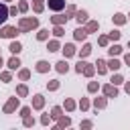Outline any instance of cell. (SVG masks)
I'll return each instance as SVG.
<instances>
[{
	"mask_svg": "<svg viewBox=\"0 0 130 130\" xmlns=\"http://www.w3.org/2000/svg\"><path fill=\"white\" fill-rule=\"evenodd\" d=\"M39 26V18H20L18 20V30L20 32H26V30H32Z\"/></svg>",
	"mask_w": 130,
	"mask_h": 130,
	"instance_id": "obj_1",
	"label": "cell"
},
{
	"mask_svg": "<svg viewBox=\"0 0 130 130\" xmlns=\"http://www.w3.org/2000/svg\"><path fill=\"white\" fill-rule=\"evenodd\" d=\"M18 32H20V30H18L16 26H4V28L0 30V37H6V39H14Z\"/></svg>",
	"mask_w": 130,
	"mask_h": 130,
	"instance_id": "obj_2",
	"label": "cell"
},
{
	"mask_svg": "<svg viewBox=\"0 0 130 130\" xmlns=\"http://www.w3.org/2000/svg\"><path fill=\"white\" fill-rule=\"evenodd\" d=\"M16 108H18V98H10L6 102V106H4V114H12Z\"/></svg>",
	"mask_w": 130,
	"mask_h": 130,
	"instance_id": "obj_3",
	"label": "cell"
},
{
	"mask_svg": "<svg viewBox=\"0 0 130 130\" xmlns=\"http://www.w3.org/2000/svg\"><path fill=\"white\" fill-rule=\"evenodd\" d=\"M104 95H106V98H116V95H118L116 85H114V83H106V85H104Z\"/></svg>",
	"mask_w": 130,
	"mask_h": 130,
	"instance_id": "obj_4",
	"label": "cell"
},
{
	"mask_svg": "<svg viewBox=\"0 0 130 130\" xmlns=\"http://www.w3.org/2000/svg\"><path fill=\"white\" fill-rule=\"evenodd\" d=\"M49 8L55 10V12H59V10L65 8V0H49Z\"/></svg>",
	"mask_w": 130,
	"mask_h": 130,
	"instance_id": "obj_5",
	"label": "cell"
},
{
	"mask_svg": "<svg viewBox=\"0 0 130 130\" xmlns=\"http://www.w3.org/2000/svg\"><path fill=\"white\" fill-rule=\"evenodd\" d=\"M43 106H45V98H43L41 93H37V95L32 98V108H35V110H41Z\"/></svg>",
	"mask_w": 130,
	"mask_h": 130,
	"instance_id": "obj_6",
	"label": "cell"
},
{
	"mask_svg": "<svg viewBox=\"0 0 130 130\" xmlns=\"http://www.w3.org/2000/svg\"><path fill=\"white\" fill-rule=\"evenodd\" d=\"M73 37H75V41H83V39L87 37V30L81 28V26H77V28L73 30Z\"/></svg>",
	"mask_w": 130,
	"mask_h": 130,
	"instance_id": "obj_7",
	"label": "cell"
},
{
	"mask_svg": "<svg viewBox=\"0 0 130 130\" xmlns=\"http://www.w3.org/2000/svg\"><path fill=\"white\" fill-rule=\"evenodd\" d=\"M61 51H63V55H65V59H67V57H73V55H75V47H73L71 43H67L65 47H61Z\"/></svg>",
	"mask_w": 130,
	"mask_h": 130,
	"instance_id": "obj_8",
	"label": "cell"
},
{
	"mask_svg": "<svg viewBox=\"0 0 130 130\" xmlns=\"http://www.w3.org/2000/svg\"><path fill=\"white\" fill-rule=\"evenodd\" d=\"M51 22L53 24H65L67 22V14L63 16V14H55V16H51Z\"/></svg>",
	"mask_w": 130,
	"mask_h": 130,
	"instance_id": "obj_9",
	"label": "cell"
},
{
	"mask_svg": "<svg viewBox=\"0 0 130 130\" xmlns=\"http://www.w3.org/2000/svg\"><path fill=\"white\" fill-rule=\"evenodd\" d=\"M8 51H10V53H14V55H18V53L22 51V45H20L18 41H12V43H10V47H8Z\"/></svg>",
	"mask_w": 130,
	"mask_h": 130,
	"instance_id": "obj_10",
	"label": "cell"
},
{
	"mask_svg": "<svg viewBox=\"0 0 130 130\" xmlns=\"http://www.w3.org/2000/svg\"><path fill=\"white\" fill-rule=\"evenodd\" d=\"M95 69H98V73H100V75H104V73L108 71V65H106V61H104V59H98V63H95Z\"/></svg>",
	"mask_w": 130,
	"mask_h": 130,
	"instance_id": "obj_11",
	"label": "cell"
},
{
	"mask_svg": "<svg viewBox=\"0 0 130 130\" xmlns=\"http://www.w3.org/2000/svg\"><path fill=\"white\" fill-rule=\"evenodd\" d=\"M55 69H57L59 73H67V71H69V65H67V61L63 59V61H59V63H55Z\"/></svg>",
	"mask_w": 130,
	"mask_h": 130,
	"instance_id": "obj_12",
	"label": "cell"
},
{
	"mask_svg": "<svg viewBox=\"0 0 130 130\" xmlns=\"http://www.w3.org/2000/svg\"><path fill=\"white\" fill-rule=\"evenodd\" d=\"M81 73H83L85 77H91V75L95 73V67H93V65H89V63H85V65H83V69H81Z\"/></svg>",
	"mask_w": 130,
	"mask_h": 130,
	"instance_id": "obj_13",
	"label": "cell"
},
{
	"mask_svg": "<svg viewBox=\"0 0 130 130\" xmlns=\"http://www.w3.org/2000/svg\"><path fill=\"white\" fill-rule=\"evenodd\" d=\"M106 65H108V67H110V69H112V71H118V69H120V67H122V63H120V61H118V59H114V57H112V59H110V61H108V63H106Z\"/></svg>",
	"mask_w": 130,
	"mask_h": 130,
	"instance_id": "obj_14",
	"label": "cell"
},
{
	"mask_svg": "<svg viewBox=\"0 0 130 130\" xmlns=\"http://www.w3.org/2000/svg\"><path fill=\"white\" fill-rule=\"evenodd\" d=\"M49 69H51V65H49L47 61H39V63H37V71H39V73H47Z\"/></svg>",
	"mask_w": 130,
	"mask_h": 130,
	"instance_id": "obj_15",
	"label": "cell"
},
{
	"mask_svg": "<svg viewBox=\"0 0 130 130\" xmlns=\"http://www.w3.org/2000/svg\"><path fill=\"white\" fill-rule=\"evenodd\" d=\"M75 18H77L79 24H81V22H87V12H85V10H77V12H75Z\"/></svg>",
	"mask_w": 130,
	"mask_h": 130,
	"instance_id": "obj_16",
	"label": "cell"
},
{
	"mask_svg": "<svg viewBox=\"0 0 130 130\" xmlns=\"http://www.w3.org/2000/svg\"><path fill=\"white\" fill-rule=\"evenodd\" d=\"M71 124V120L67 118V116H59V122H57V128H67Z\"/></svg>",
	"mask_w": 130,
	"mask_h": 130,
	"instance_id": "obj_17",
	"label": "cell"
},
{
	"mask_svg": "<svg viewBox=\"0 0 130 130\" xmlns=\"http://www.w3.org/2000/svg\"><path fill=\"white\" fill-rule=\"evenodd\" d=\"M98 26H100V24H98V20H89V22H87V26H85L87 35H89V32H95V30H98Z\"/></svg>",
	"mask_w": 130,
	"mask_h": 130,
	"instance_id": "obj_18",
	"label": "cell"
},
{
	"mask_svg": "<svg viewBox=\"0 0 130 130\" xmlns=\"http://www.w3.org/2000/svg\"><path fill=\"white\" fill-rule=\"evenodd\" d=\"M61 47H59V41H49L47 43V51H51V53H55V51H59Z\"/></svg>",
	"mask_w": 130,
	"mask_h": 130,
	"instance_id": "obj_19",
	"label": "cell"
},
{
	"mask_svg": "<svg viewBox=\"0 0 130 130\" xmlns=\"http://www.w3.org/2000/svg\"><path fill=\"white\" fill-rule=\"evenodd\" d=\"M8 67H10V69H18V67H20V59H18V57H10V59H8Z\"/></svg>",
	"mask_w": 130,
	"mask_h": 130,
	"instance_id": "obj_20",
	"label": "cell"
},
{
	"mask_svg": "<svg viewBox=\"0 0 130 130\" xmlns=\"http://www.w3.org/2000/svg\"><path fill=\"white\" fill-rule=\"evenodd\" d=\"M106 104H108V100H106V98H95V100H93L95 110H98V108H100V110H102V108H106Z\"/></svg>",
	"mask_w": 130,
	"mask_h": 130,
	"instance_id": "obj_21",
	"label": "cell"
},
{
	"mask_svg": "<svg viewBox=\"0 0 130 130\" xmlns=\"http://www.w3.org/2000/svg\"><path fill=\"white\" fill-rule=\"evenodd\" d=\"M6 18H8V8H6L4 4H0V24H2Z\"/></svg>",
	"mask_w": 130,
	"mask_h": 130,
	"instance_id": "obj_22",
	"label": "cell"
},
{
	"mask_svg": "<svg viewBox=\"0 0 130 130\" xmlns=\"http://www.w3.org/2000/svg\"><path fill=\"white\" fill-rule=\"evenodd\" d=\"M37 39H39V41H47V39H49V30H47V28H41V30L37 32Z\"/></svg>",
	"mask_w": 130,
	"mask_h": 130,
	"instance_id": "obj_23",
	"label": "cell"
},
{
	"mask_svg": "<svg viewBox=\"0 0 130 130\" xmlns=\"http://www.w3.org/2000/svg\"><path fill=\"white\" fill-rule=\"evenodd\" d=\"M53 35H55V37H63V35H65V30H63V24H55V28H53Z\"/></svg>",
	"mask_w": 130,
	"mask_h": 130,
	"instance_id": "obj_24",
	"label": "cell"
},
{
	"mask_svg": "<svg viewBox=\"0 0 130 130\" xmlns=\"http://www.w3.org/2000/svg\"><path fill=\"white\" fill-rule=\"evenodd\" d=\"M108 53H110L112 57H114V55H120V53H122V47H120V45H114V47L108 49Z\"/></svg>",
	"mask_w": 130,
	"mask_h": 130,
	"instance_id": "obj_25",
	"label": "cell"
},
{
	"mask_svg": "<svg viewBox=\"0 0 130 130\" xmlns=\"http://www.w3.org/2000/svg\"><path fill=\"white\" fill-rule=\"evenodd\" d=\"M89 53H91V45H83V49H81V51H79V57H81V59H83V57H87V55H89Z\"/></svg>",
	"mask_w": 130,
	"mask_h": 130,
	"instance_id": "obj_26",
	"label": "cell"
},
{
	"mask_svg": "<svg viewBox=\"0 0 130 130\" xmlns=\"http://www.w3.org/2000/svg\"><path fill=\"white\" fill-rule=\"evenodd\" d=\"M75 108H77V104H75L73 100H65V110H67V112H73Z\"/></svg>",
	"mask_w": 130,
	"mask_h": 130,
	"instance_id": "obj_27",
	"label": "cell"
},
{
	"mask_svg": "<svg viewBox=\"0 0 130 130\" xmlns=\"http://www.w3.org/2000/svg\"><path fill=\"white\" fill-rule=\"evenodd\" d=\"M61 112H63V110H61V108H59V106H55V108H53V110H51V118H55V120H59V116H63V114H61Z\"/></svg>",
	"mask_w": 130,
	"mask_h": 130,
	"instance_id": "obj_28",
	"label": "cell"
},
{
	"mask_svg": "<svg viewBox=\"0 0 130 130\" xmlns=\"http://www.w3.org/2000/svg\"><path fill=\"white\" fill-rule=\"evenodd\" d=\"M114 22H116V24H124V22H126V16L118 12V14H114Z\"/></svg>",
	"mask_w": 130,
	"mask_h": 130,
	"instance_id": "obj_29",
	"label": "cell"
},
{
	"mask_svg": "<svg viewBox=\"0 0 130 130\" xmlns=\"http://www.w3.org/2000/svg\"><path fill=\"white\" fill-rule=\"evenodd\" d=\"M18 77H20L22 81H26V79L30 77V71H28V69H20V71H18Z\"/></svg>",
	"mask_w": 130,
	"mask_h": 130,
	"instance_id": "obj_30",
	"label": "cell"
},
{
	"mask_svg": "<svg viewBox=\"0 0 130 130\" xmlns=\"http://www.w3.org/2000/svg\"><path fill=\"white\" fill-rule=\"evenodd\" d=\"M100 89V85H98V81H89V85H87V91L89 93H95Z\"/></svg>",
	"mask_w": 130,
	"mask_h": 130,
	"instance_id": "obj_31",
	"label": "cell"
},
{
	"mask_svg": "<svg viewBox=\"0 0 130 130\" xmlns=\"http://www.w3.org/2000/svg\"><path fill=\"white\" fill-rule=\"evenodd\" d=\"M16 93H18L20 98H24V95L28 93V87H26V85H18V87H16Z\"/></svg>",
	"mask_w": 130,
	"mask_h": 130,
	"instance_id": "obj_32",
	"label": "cell"
},
{
	"mask_svg": "<svg viewBox=\"0 0 130 130\" xmlns=\"http://www.w3.org/2000/svg\"><path fill=\"white\" fill-rule=\"evenodd\" d=\"M120 35H122V32H120V30H112V32H110V35H108V39H110V41H114V43H116V41H118V39H120Z\"/></svg>",
	"mask_w": 130,
	"mask_h": 130,
	"instance_id": "obj_33",
	"label": "cell"
},
{
	"mask_svg": "<svg viewBox=\"0 0 130 130\" xmlns=\"http://www.w3.org/2000/svg\"><path fill=\"white\" fill-rule=\"evenodd\" d=\"M47 89H51V91H55V89H59V81H57V79H53V81H49V83H47Z\"/></svg>",
	"mask_w": 130,
	"mask_h": 130,
	"instance_id": "obj_34",
	"label": "cell"
},
{
	"mask_svg": "<svg viewBox=\"0 0 130 130\" xmlns=\"http://www.w3.org/2000/svg\"><path fill=\"white\" fill-rule=\"evenodd\" d=\"M112 83H114V85H120V83H124V77H122V75H114V77H112Z\"/></svg>",
	"mask_w": 130,
	"mask_h": 130,
	"instance_id": "obj_35",
	"label": "cell"
},
{
	"mask_svg": "<svg viewBox=\"0 0 130 130\" xmlns=\"http://www.w3.org/2000/svg\"><path fill=\"white\" fill-rule=\"evenodd\" d=\"M79 108H81L83 112H85V110L89 108V102H87V98H81V102H79Z\"/></svg>",
	"mask_w": 130,
	"mask_h": 130,
	"instance_id": "obj_36",
	"label": "cell"
},
{
	"mask_svg": "<svg viewBox=\"0 0 130 130\" xmlns=\"http://www.w3.org/2000/svg\"><path fill=\"white\" fill-rule=\"evenodd\" d=\"M32 124H35V118H32L30 114H28V116H24V126L28 128V126H32Z\"/></svg>",
	"mask_w": 130,
	"mask_h": 130,
	"instance_id": "obj_37",
	"label": "cell"
},
{
	"mask_svg": "<svg viewBox=\"0 0 130 130\" xmlns=\"http://www.w3.org/2000/svg\"><path fill=\"white\" fill-rule=\"evenodd\" d=\"M98 43H100L102 47H108V43H110V39H108V37H100V39H98Z\"/></svg>",
	"mask_w": 130,
	"mask_h": 130,
	"instance_id": "obj_38",
	"label": "cell"
},
{
	"mask_svg": "<svg viewBox=\"0 0 130 130\" xmlns=\"http://www.w3.org/2000/svg\"><path fill=\"white\" fill-rule=\"evenodd\" d=\"M49 120H51V114H43V116H41V124H45V126H47V124H49Z\"/></svg>",
	"mask_w": 130,
	"mask_h": 130,
	"instance_id": "obj_39",
	"label": "cell"
},
{
	"mask_svg": "<svg viewBox=\"0 0 130 130\" xmlns=\"http://www.w3.org/2000/svg\"><path fill=\"white\" fill-rule=\"evenodd\" d=\"M18 10H20V12H26V10H28V4H26V2H18Z\"/></svg>",
	"mask_w": 130,
	"mask_h": 130,
	"instance_id": "obj_40",
	"label": "cell"
},
{
	"mask_svg": "<svg viewBox=\"0 0 130 130\" xmlns=\"http://www.w3.org/2000/svg\"><path fill=\"white\" fill-rule=\"evenodd\" d=\"M43 8H45V6H43V2H35V12H37V14H39V12H43Z\"/></svg>",
	"mask_w": 130,
	"mask_h": 130,
	"instance_id": "obj_41",
	"label": "cell"
},
{
	"mask_svg": "<svg viewBox=\"0 0 130 130\" xmlns=\"http://www.w3.org/2000/svg\"><path fill=\"white\" fill-rule=\"evenodd\" d=\"M0 77H2V81H10V79H12V75H10V71H4V73H2Z\"/></svg>",
	"mask_w": 130,
	"mask_h": 130,
	"instance_id": "obj_42",
	"label": "cell"
},
{
	"mask_svg": "<svg viewBox=\"0 0 130 130\" xmlns=\"http://www.w3.org/2000/svg\"><path fill=\"white\" fill-rule=\"evenodd\" d=\"M28 114H30V108H28V106H24V108L20 110V116L24 118V116H28Z\"/></svg>",
	"mask_w": 130,
	"mask_h": 130,
	"instance_id": "obj_43",
	"label": "cell"
},
{
	"mask_svg": "<svg viewBox=\"0 0 130 130\" xmlns=\"http://www.w3.org/2000/svg\"><path fill=\"white\" fill-rule=\"evenodd\" d=\"M75 12H77V8H75V6H69V8H67V18H69L71 14H75Z\"/></svg>",
	"mask_w": 130,
	"mask_h": 130,
	"instance_id": "obj_44",
	"label": "cell"
},
{
	"mask_svg": "<svg viewBox=\"0 0 130 130\" xmlns=\"http://www.w3.org/2000/svg\"><path fill=\"white\" fill-rule=\"evenodd\" d=\"M83 65H85V61H79V63L75 65V71H77V73H81V69H83Z\"/></svg>",
	"mask_w": 130,
	"mask_h": 130,
	"instance_id": "obj_45",
	"label": "cell"
},
{
	"mask_svg": "<svg viewBox=\"0 0 130 130\" xmlns=\"http://www.w3.org/2000/svg\"><path fill=\"white\" fill-rule=\"evenodd\" d=\"M8 14H12V16H16V6H10V8H8Z\"/></svg>",
	"mask_w": 130,
	"mask_h": 130,
	"instance_id": "obj_46",
	"label": "cell"
},
{
	"mask_svg": "<svg viewBox=\"0 0 130 130\" xmlns=\"http://www.w3.org/2000/svg\"><path fill=\"white\" fill-rule=\"evenodd\" d=\"M81 126H83V128H91V122H89V120H83Z\"/></svg>",
	"mask_w": 130,
	"mask_h": 130,
	"instance_id": "obj_47",
	"label": "cell"
},
{
	"mask_svg": "<svg viewBox=\"0 0 130 130\" xmlns=\"http://www.w3.org/2000/svg\"><path fill=\"white\" fill-rule=\"evenodd\" d=\"M124 63L130 67V53H126V55H124Z\"/></svg>",
	"mask_w": 130,
	"mask_h": 130,
	"instance_id": "obj_48",
	"label": "cell"
},
{
	"mask_svg": "<svg viewBox=\"0 0 130 130\" xmlns=\"http://www.w3.org/2000/svg\"><path fill=\"white\" fill-rule=\"evenodd\" d=\"M126 93H130V81L126 83Z\"/></svg>",
	"mask_w": 130,
	"mask_h": 130,
	"instance_id": "obj_49",
	"label": "cell"
},
{
	"mask_svg": "<svg viewBox=\"0 0 130 130\" xmlns=\"http://www.w3.org/2000/svg\"><path fill=\"white\" fill-rule=\"evenodd\" d=\"M2 65H4V61H2V55H0V67H2Z\"/></svg>",
	"mask_w": 130,
	"mask_h": 130,
	"instance_id": "obj_50",
	"label": "cell"
},
{
	"mask_svg": "<svg viewBox=\"0 0 130 130\" xmlns=\"http://www.w3.org/2000/svg\"><path fill=\"white\" fill-rule=\"evenodd\" d=\"M32 2H43V0H32Z\"/></svg>",
	"mask_w": 130,
	"mask_h": 130,
	"instance_id": "obj_51",
	"label": "cell"
}]
</instances>
